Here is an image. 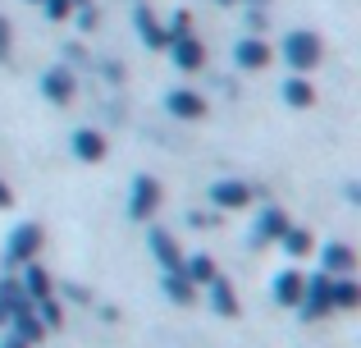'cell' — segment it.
I'll list each match as a JSON object with an SVG mask.
<instances>
[{
  "label": "cell",
  "mask_w": 361,
  "mask_h": 348,
  "mask_svg": "<svg viewBox=\"0 0 361 348\" xmlns=\"http://www.w3.org/2000/svg\"><path fill=\"white\" fill-rule=\"evenodd\" d=\"M283 97H288L293 106H307V101H311V88L302 78H288V83H283Z\"/></svg>",
  "instance_id": "14"
},
{
  "label": "cell",
  "mask_w": 361,
  "mask_h": 348,
  "mask_svg": "<svg viewBox=\"0 0 361 348\" xmlns=\"http://www.w3.org/2000/svg\"><path fill=\"white\" fill-rule=\"evenodd\" d=\"M325 266L329 270H353V252L348 248H325Z\"/></svg>",
  "instance_id": "16"
},
{
  "label": "cell",
  "mask_w": 361,
  "mask_h": 348,
  "mask_svg": "<svg viewBox=\"0 0 361 348\" xmlns=\"http://www.w3.org/2000/svg\"><path fill=\"white\" fill-rule=\"evenodd\" d=\"M18 330H23V335H18V340H23V344H32V340H37V335H42V325H37V321H32V316H27V312H23V316H18Z\"/></svg>",
  "instance_id": "20"
},
{
  "label": "cell",
  "mask_w": 361,
  "mask_h": 348,
  "mask_svg": "<svg viewBox=\"0 0 361 348\" xmlns=\"http://www.w3.org/2000/svg\"><path fill=\"white\" fill-rule=\"evenodd\" d=\"M9 55V18H0V60Z\"/></svg>",
  "instance_id": "25"
},
{
  "label": "cell",
  "mask_w": 361,
  "mask_h": 348,
  "mask_svg": "<svg viewBox=\"0 0 361 348\" xmlns=\"http://www.w3.org/2000/svg\"><path fill=\"white\" fill-rule=\"evenodd\" d=\"M211 197L220 206H243V202H252V188H247V184H215Z\"/></svg>",
  "instance_id": "6"
},
{
  "label": "cell",
  "mask_w": 361,
  "mask_h": 348,
  "mask_svg": "<svg viewBox=\"0 0 361 348\" xmlns=\"http://www.w3.org/2000/svg\"><path fill=\"white\" fill-rule=\"evenodd\" d=\"M288 224H283V215L279 211H265L261 215V239H274V234H283Z\"/></svg>",
  "instance_id": "17"
},
{
  "label": "cell",
  "mask_w": 361,
  "mask_h": 348,
  "mask_svg": "<svg viewBox=\"0 0 361 348\" xmlns=\"http://www.w3.org/2000/svg\"><path fill=\"white\" fill-rule=\"evenodd\" d=\"M279 239H283V248H288V252H307V248H311V239H307L302 229H283Z\"/></svg>",
  "instance_id": "18"
},
{
  "label": "cell",
  "mask_w": 361,
  "mask_h": 348,
  "mask_svg": "<svg viewBox=\"0 0 361 348\" xmlns=\"http://www.w3.org/2000/svg\"><path fill=\"white\" fill-rule=\"evenodd\" d=\"M73 147H78L82 161H101V156H106V138H101V133H87V128L73 138Z\"/></svg>",
  "instance_id": "9"
},
{
  "label": "cell",
  "mask_w": 361,
  "mask_h": 348,
  "mask_svg": "<svg viewBox=\"0 0 361 348\" xmlns=\"http://www.w3.org/2000/svg\"><path fill=\"white\" fill-rule=\"evenodd\" d=\"M211 298L220 303V312H238V303H233V294H229L224 280H211Z\"/></svg>",
  "instance_id": "15"
},
{
  "label": "cell",
  "mask_w": 361,
  "mask_h": 348,
  "mask_svg": "<svg viewBox=\"0 0 361 348\" xmlns=\"http://www.w3.org/2000/svg\"><path fill=\"white\" fill-rule=\"evenodd\" d=\"M46 97H51V101H69L73 97V78L64 69H51V73H46Z\"/></svg>",
  "instance_id": "10"
},
{
  "label": "cell",
  "mask_w": 361,
  "mask_h": 348,
  "mask_svg": "<svg viewBox=\"0 0 361 348\" xmlns=\"http://www.w3.org/2000/svg\"><path fill=\"white\" fill-rule=\"evenodd\" d=\"M357 298H361V294H357L353 284H338V289H334V303H338V307H357Z\"/></svg>",
  "instance_id": "22"
},
{
  "label": "cell",
  "mask_w": 361,
  "mask_h": 348,
  "mask_svg": "<svg viewBox=\"0 0 361 348\" xmlns=\"http://www.w3.org/2000/svg\"><path fill=\"white\" fill-rule=\"evenodd\" d=\"M37 243H42V229H32V224H23V229L14 234V243H9V257L14 261H27L37 252Z\"/></svg>",
  "instance_id": "3"
},
{
  "label": "cell",
  "mask_w": 361,
  "mask_h": 348,
  "mask_svg": "<svg viewBox=\"0 0 361 348\" xmlns=\"http://www.w3.org/2000/svg\"><path fill=\"white\" fill-rule=\"evenodd\" d=\"M252 5H265V0H252Z\"/></svg>",
  "instance_id": "27"
},
{
  "label": "cell",
  "mask_w": 361,
  "mask_h": 348,
  "mask_svg": "<svg viewBox=\"0 0 361 348\" xmlns=\"http://www.w3.org/2000/svg\"><path fill=\"white\" fill-rule=\"evenodd\" d=\"M274 294H279V303H302V280L298 275H279Z\"/></svg>",
  "instance_id": "13"
},
{
  "label": "cell",
  "mask_w": 361,
  "mask_h": 348,
  "mask_svg": "<svg viewBox=\"0 0 361 348\" xmlns=\"http://www.w3.org/2000/svg\"><path fill=\"white\" fill-rule=\"evenodd\" d=\"M9 348H18V344H9Z\"/></svg>",
  "instance_id": "29"
},
{
  "label": "cell",
  "mask_w": 361,
  "mask_h": 348,
  "mask_svg": "<svg viewBox=\"0 0 361 348\" xmlns=\"http://www.w3.org/2000/svg\"><path fill=\"white\" fill-rule=\"evenodd\" d=\"M151 248H156V257H160V261H165V266H169V270H178V266H183V257H178V248H174V239H169V234H165V229H156V234H151Z\"/></svg>",
  "instance_id": "7"
},
{
  "label": "cell",
  "mask_w": 361,
  "mask_h": 348,
  "mask_svg": "<svg viewBox=\"0 0 361 348\" xmlns=\"http://www.w3.org/2000/svg\"><path fill=\"white\" fill-rule=\"evenodd\" d=\"M265 60H270V51H265V42H256V37H247L238 46V64H247V69H261Z\"/></svg>",
  "instance_id": "11"
},
{
  "label": "cell",
  "mask_w": 361,
  "mask_h": 348,
  "mask_svg": "<svg viewBox=\"0 0 361 348\" xmlns=\"http://www.w3.org/2000/svg\"><path fill=\"white\" fill-rule=\"evenodd\" d=\"M133 18H137V32L147 37V46H165V42H169V37L160 32V23L151 18V9H147V5H137V14H133Z\"/></svg>",
  "instance_id": "8"
},
{
  "label": "cell",
  "mask_w": 361,
  "mask_h": 348,
  "mask_svg": "<svg viewBox=\"0 0 361 348\" xmlns=\"http://www.w3.org/2000/svg\"><path fill=\"white\" fill-rule=\"evenodd\" d=\"M14 307L23 312V298H18V289H0V321H5V316L14 312Z\"/></svg>",
  "instance_id": "19"
},
{
  "label": "cell",
  "mask_w": 361,
  "mask_h": 348,
  "mask_svg": "<svg viewBox=\"0 0 361 348\" xmlns=\"http://www.w3.org/2000/svg\"><path fill=\"white\" fill-rule=\"evenodd\" d=\"M169 110H178V115H188V119H197L202 115V97H192V92H174V97H169Z\"/></svg>",
  "instance_id": "12"
},
{
  "label": "cell",
  "mask_w": 361,
  "mask_h": 348,
  "mask_svg": "<svg viewBox=\"0 0 361 348\" xmlns=\"http://www.w3.org/2000/svg\"><path fill=\"white\" fill-rule=\"evenodd\" d=\"M174 60L183 64V69H197V64H202V42H197V37H174Z\"/></svg>",
  "instance_id": "5"
},
{
  "label": "cell",
  "mask_w": 361,
  "mask_h": 348,
  "mask_svg": "<svg viewBox=\"0 0 361 348\" xmlns=\"http://www.w3.org/2000/svg\"><path fill=\"white\" fill-rule=\"evenodd\" d=\"M307 298H311V303H307V316H320V312H325L329 303H334V284H329L325 275H320V280H311Z\"/></svg>",
  "instance_id": "4"
},
{
  "label": "cell",
  "mask_w": 361,
  "mask_h": 348,
  "mask_svg": "<svg viewBox=\"0 0 361 348\" xmlns=\"http://www.w3.org/2000/svg\"><path fill=\"white\" fill-rule=\"evenodd\" d=\"M137 193H133V215H151L156 211V202H160V184L156 179H137Z\"/></svg>",
  "instance_id": "2"
},
{
  "label": "cell",
  "mask_w": 361,
  "mask_h": 348,
  "mask_svg": "<svg viewBox=\"0 0 361 348\" xmlns=\"http://www.w3.org/2000/svg\"><path fill=\"white\" fill-rule=\"evenodd\" d=\"M69 9H73V0H46V14L51 18H64Z\"/></svg>",
  "instance_id": "23"
},
{
  "label": "cell",
  "mask_w": 361,
  "mask_h": 348,
  "mask_svg": "<svg viewBox=\"0 0 361 348\" xmlns=\"http://www.w3.org/2000/svg\"><path fill=\"white\" fill-rule=\"evenodd\" d=\"M192 275L211 284V280H215V266H211V257H192Z\"/></svg>",
  "instance_id": "21"
},
{
  "label": "cell",
  "mask_w": 361,
  "mask_h": 348,
  "mask_svg": "<svg viewBox=\"0 0 361 348\" xmlns=\"http://www.w3.org/2000/svg\"><path fill=\"white\" fill-rule=\"evenodd\" d=\"M320 51H325V46H320L316 32H293L288 42H283V60H288L293 69H316Z\"/></svg>",
  "instance_id": "1"
},
{
  "label": "cell",
  "mask_w": 361,
  "mask_h": 348,
  "mask_svg": "<svg viewBox=\"0 0 361 348\" xmlns=\"http://www.w3.org/2000/svg\"><path fill=\"white\" fill-rule=\"evenodd\" d=\"M224 5H233V0H224Z\"/></svg>",
  "instance_id": "28"
},
{
  "label": "cell",
  "mask_w": 361,
  "mask_h": 348,
  "mask_svg": "<svg viewBox=\"0 0 361 348\" xmlns=\"http://www.w3.org/2000/svg\"><path fill=\"white\" fill-rule=\"evenodd\" d=\"M9 202V193H5V184H0V206H5Z\"/></svg>",
  "instance_id": "26"
},
{
  "label": "cell",
  "mask_w": 361,
  "mask_h": 348,
  "mask_svg": "<svg viewBox=\"0 0 361 348\" xmlns=\"http://www.w3.org/2000/svg\"><path fill=\"white\" fill-rule=\"evenodd\" d=\"M169 294H174V298H178V303H188V294H192V289H188V284H183V280H169Z\"/></svg>",
  "instance_id": "24"
}]
</instances>
